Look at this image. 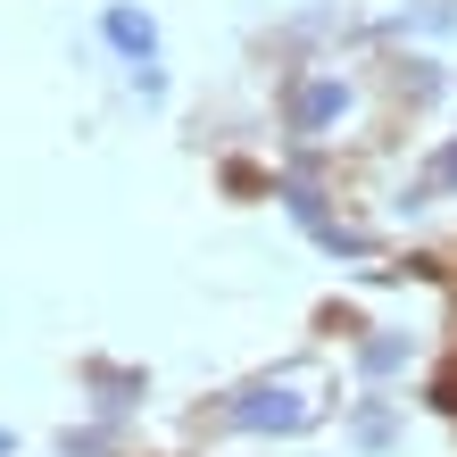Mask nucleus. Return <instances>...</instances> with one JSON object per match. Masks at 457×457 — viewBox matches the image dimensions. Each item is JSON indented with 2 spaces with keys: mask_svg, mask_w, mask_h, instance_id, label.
Returning <instances> with one entry per match:
<instances>
[{
  "mask_svg": "<svg viewBox=\"0 0 457 457\" xmlns=\"http://www.w3.org/2000/svg\"><path fill=\"white\" fill-rule=\"evenodd\" d=\"M441 183H457V150H449V158H441Z\"/></svg>",
  "mask_w": 457,
  "mask_h": 457,
  "instance_id": "39448f33",
  "label": "nucleus"
},
{
  "mask_svg": "<svg viewBox=\"0 0 457 457\" xmlns=\"http://www.w3.org/2000/svg\"><path fill=\"white\" fill-rule=\"evenodd\" d=\"M0 457H9V433H0Z\"/></svg>",
  "mask_w": 457,
  "mask_h": 457,
  "instance_id": "423d86ee",
  "label": "nucleus"
},
{
  "mask_svg": "<svg viewBox=\"0 0 457 457\" xmlns=\"http://www.w3.org/2000/svg\"><path fill=\"white\" fill-rule=\"evenodd\" d=\"M333 109H341V84H308V92H300V109H291V117H300V133H316V125H325Z\"/></svg>",
  "mask_w": 457,
  "mask_h": 457,
  "instance_id": "f03ea898",
  "label": "nucleus"
},
{
  "mask_svg": "<svg viewBox=\"0 0 457 457\" xmlns=\"http://www.w3.org/2000/svg\"><path fill=\"white\" fill-rule=\"evenodd\" d=\"M433 399H441V408H457V358H449V374L433 383Z\"/></svg>",
  "mask_w": 457,
  "mask_h": 457,
  "instance_id": "20e7f679",
  "label": "nucleus"
},
{
  "mask_svg": "<svg viewBox=\"0 0 457 457\" xmlns=\"http://www.w3.org/2000/svg\"><path fill=\"white\" fill-rule=\"evenodd\" d=\"M109 42H125V50H150V25L133 17V9H117V17H109Z\"/></svg>",
  "mask_w": 457,
  "mask_h": 457,
  "instance_id": "7ed1b4c3",
  "label": "nucleus"
},
{
  "mask_svg": "<svg viewBox=\"0 0 457 457\" xmlns=\"http://www.w3.org/2000/svg\"><path fill=\"white\" fill-rule=\"evenodd\" d=\"M300 416H308V408H300V399H283V391H258L250 408H233V424H258V433H266V424H275V433H291Z\"/></svg>",
  "mask_w": 457,
  "mask_h": 457,
  "instance_id": "f257e3e1",
  "label": "nucleus"
}]
</instances>
